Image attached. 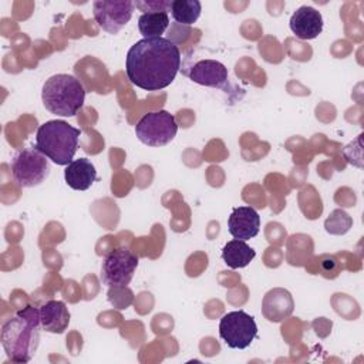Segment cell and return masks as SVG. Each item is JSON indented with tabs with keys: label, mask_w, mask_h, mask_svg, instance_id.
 <instances>
[{
	"label": "cell",
	"mask_w": 364,
	"mask_h": 364,
	"mask_svg": "<svg viewBox=\"0 0 364 364\" xmlns=\"http://www.w3.org/2000/svg\"><path fill=\"white\" fill-rule=\"evenodd\" d=\"M181 68L179 47L169 38H142L127 53L125 73L131 84L145 91L171 85Z\"/></svg>",
	"instance_id": "obj_1"
},
{
	"label": "cell",
	"mask_w": 364,
	"mask_h": 364,
	"mask_svg": "<svg viewBox=\"0 0 364 364\" xmlns=\"http://www.w3.org/2000/svg\"><path fill=\"white\" fill-rule=\"evenodd\" d=\"M40 309L26 306L1 326V346L13 363H28L40 341Z\"/></svg>",
	"instance_id": "obj_2"
},
{
	"label": "cell",
	"mask_w": 364,
	"mask_h": 364,
	"mask_svg": "<svg viewBox=\"0 0 364 364\" xmlns=\"http://www.w3.org/2000/svg\"><path fill=\"white\" fill-rule=\"evenodd\" d=\"M81 131L63 119L41 124L36 134V148L57 165H68L78 148Z\"/></svg>",
	"instance_id": "obj_3"
},
{
	"label": "cell",
	"mask_w": 364,
	"mask_h": 364,
	"mask_svg": "<svg viewBox=\"0 0 364 364\" xmlns=\"http://www.w3.org/2000/svg\"><path fill=\"white\" fill-rule=\"evenodd\" d=\"M43 105L60 117H74L84 105L85 88L71 74H55L46 80L41 90Z\"/></svg>",
	"instance_id": "obj_4"
},
{
	"label": "cell",
	"mask_w": 364,
	"mask_h": 364,
	"mask_svg": "<svg viewBox=\"0 0 364 364\" xmlns=\"http://www.w3.org/2000/svg\"><path fill=\"white\" fill-rule=\"evenodd\" d=\"M50 173L48 158L36 146L18 151L11 161V175L14 182L21 188L40 185Z\"/></svg>",
	"instance_id": "obj_5"
},
{
	"label": "cell",
	"mask_w": 364,
	"mask_h": 364,
	"mask_svg": "<svg viewBox=\"0 0 364 364\" xmlns=\"http://www.w3.org/2000/svg\"><path fill=\"white\" fill-rule=\"evenodd\" d=\"M178 132L175 117L165 111H152L145 114L135 125L136 138L148 146L168 145Z\"/></svg>",
	"instance_id": "obj_6"
},
{
	"label": "cell",
	"mask_w": 364,
	"mask_h": 364,
	"mask_svg": "<svg viewBox=\"0 0 364 364\" xmlns=\"http://www.w3.org/2000/svg\"><path fill=\"white\" fill-rule=\"evenodd\" d=\"M138 262L132 250L128 247H117L104 257L100 277L108 287H125L132 280Z\"/></svg>",
	"instance_id": "obj_7"
},
{
	"label": "cell",
	"mask_w": 364,
	"mask_h": 364,
	"mask_svg": "<svg viewBox=\"0 0 364 364\" xmlns=\"http://www.w3.org/2000/svg\"><path fill=\"white\" fill-rule=\"evenodd\" d=\"M219 336L228 347L243 350L256 338L257 326L255 318L246 311H230L222 316L219 321Z\"/></svg>",
	"instance_id": "obj_8"
},
{
	"label": "cell",
	"mask_w": 364,
	"mask_h": 364,
	"mask_svg": "<svg viewBox=\"0 0 364 364\" xmlns=\"http://www.w3.org/2000/svg\"><path fill=\"white\" fill-rule=\"evenodd\" d=\"M135 1L131 0H98L92 3L94 18L98 26L109 33L117 34L131 20Z\"/></svg>",
	"instance_id": "obj_9"
},
{
	"label": "cell",
	"mask_w": 364,
	"mask_h": 364,
	"mask_svg": "<svg viewBox=\"0 0 364 364\" xmlns=\"http://www.w3.org/2000/svg\"><path fill=\"white\" fill-rule=\"evenodd\" d=\"M228 230L233 239L249 240L260 230V216L252 206L235 208L228 219Z\"/></svg>",
	"instance_id": "obj_10"
},
{
	"label": "cell",
	"mask_w": 364,
	"mask_h": 364,
	"mask_svg": "<svg viewBox=\"0 0 364 364\" xmlns=\"http://www.w3.org/2000/svg\"><path fill=\"white\" fill-rule=\"evenodd\" d=\"M289 26L296 37L313 40L323 31V16L311 6H301L291 14Z\"/></svg>",
	"instance_id": "obj_11"
},
{
	"label": "cell",
	"mask_w": 364,
	"mask_h": 364,
	"mask_svg": "<svg viewBox=\"0 0 364 364\" xmlns=\"http://www.w3.org/2000/svg\"><path fill=\"white\" fill-rule=\"evenodd\" d=\"M188 77L199 85L225 88L228 82V68L216 60H200L191 67Z\"/></svg>",
	"instance_id": "obj_12"
},
{
	"label": "cell",
	"mask_w": 364,
	"mask_h": 364,
	"mask_svg": "<svg viewBox=\"0 0 364 364\" xmlns=\"http://www.w3.org/2000/svg\"><path fill=\"white\" fill-rule=\"evenodd\" d=\"M294 303L291 294L282 287H276L269 290L262 301V313L263 316L273 323H279L287 318L293 311Z\"/></svg>",
	"instance_id": "obj_13"
},
{
	"label": "cell",
	"mask_w": 364,
	"mask_h": 364,
	"mask_svg": "<svg viewBox=\"0 0 364 364\" xmlns=\"http://www.w3.org/2000/svg\"><path fill=\"white\" fill-rule=\"evenodd\" d=\"M41 328L47 333L61 334L70 324V311L64 301L48 300L40 307Z\"/></svg>",
	"instance_id": "obj_14"
},
{
	"label": "cell",
	"mask_w": 364,
	"mask_h": 364,
	"mask_svg": "<svg viewBox=\"0 0 364 364\" xmlns=\"http://www.w3.org/2000/svg\"><path fill=\"white\" fill-rule=\"evenodd\" d=\"M64 179L71 189L87 191L95 182L97 171L94 164L87 158L73 159L64 171Z\"/></svg>",
	"instance_id": "obj_15"
},
{
	"label": "cell",
	"mask_w": 364,
	"mask_h": 364,
	"mask_svg": "<svg viewBox=\"0 0 364 364\" xmlns=\"http://www.w3.org/2000/svg\"><path fill=\"white\" fill-rule=\"evenodd\" d=\"M256 256L253 247H250L245 240L233 239L228 242L222 249V259L230 269L246 267Z\"/></svg>",
	"instance_id": "obj_16"
},
{
	"label": "cell",
	"mask_w": 364,
	"mask_h": 364,
	"mask_svg": "<svg viewBox=\"0 0 364 364\" xmlns=\"http://www.w3.org/2000/svg\"><path fill=\"white\" fill-rule=\"evenodd\" d=\"M169 26V16L166 11L142 13L138 18V28L144 38L161 37Z\"/></svg>",
	"instance_id": "obj_17"
},
{
	"label": "cell",
	"mask_w": 364,
	"mask_h": 364,
	"mask_svg": "<svg viewBox=\"0 0 364 364\" xmlns=\"http://www.w3.org/2000/svg\"><path fill=\"white\" fill-rule=\"evenodd\" d=\"M202 11L199 0H173L171 3V14L179 24H193Z\"/></svg>",
	"instance_id": "obj_18"
},
{
	"label": "cell",
	"mask_w": 364,
	"mask_h": 364,
	"mask_svg": "<svg viewBox=\"0 0 364 364\" xmlns=\"http://www.w3.org/2000/svg\"><path fill=\"white\" fill-rule=\"evenodd\" d=\"M351 223H353L351 218L344 210L336 209L327 218V220L324 223V228L331 235H343L350 229Z\"/></svg>",
	"instance_id": "obj_19"
},
{
	"label": "cell",
	"mask_w": 364,
	"mask_h": 364,
	"mask_svg": "<svg viewBox=\"0 0 364 364\" xmlns=\"http://www.w3.org/2000/svg\"><path fill=\"white\" fill-rule=\"evenodd\" d=\"M318 267L324 277L334 279L340 272V263L333 255H323L318 257Z\"/></svg>",
	"instance_id": "obj_20"
},
{
	"label": "cell",
	"mask_w": 364,
	"mask_h": 364,
	"mask_svg": "<svg viewBox=\"0 0 364 364\" xmlns=\"http://www.w3.org/2000/svg\"><path fill=\"white\" fill-rule=\"evenodd\" d=\"M172 1H164V0H155V1H136L135 7L141 9L142 11H168L171 10Z\"/></svg>",
	"instance_id": "obj_21"
}]
</instances>
